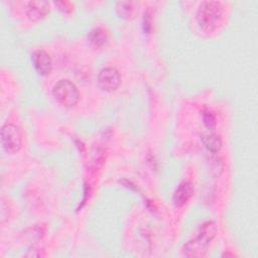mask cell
<instances>
[{"mask_svg": "<svg viewBox=\"0 0 258 258\" xmlns=\"http://www.w3.org/2000/svg\"><path fill=\"white\" fill-rule=\"evenodd\" d=\"M217 232L216 224L213 221L203 223L198 229L196 235L188 240L182 247V255L186 257H202L214 239Z\"/></svg>", "mask_w": 258, "mask_h": 258, "instance_id": "obj_1", "label": "cell"}, {"mask_svg": "<svg viewBox=\"0 0 258 258\" xmlns=\"http://www.w3.org/2000/svg\"><path fill=\"white\" fill-rule=\"evenodd\" d=\"M224 17V7L218 1H204L199 5L197 11V22L205 31L215 30Z\"/></svg>", "mask_w": 258, "mask_h": 258, "instance_id": "obj_2", "label": "cell"}, {"mask_svg": "<svg viewBox=\"0 0 258 258\" xmlns=\"http://www.w3.org/2000/svg\"><path fill=\"white\" fill-rule=\"evenodd\" d=\"M52 95L59 104L67 108H71L77 105L80 99L78 88L69 80L58 81L53 86Z\"/></svg>", "mask_w": 258, "mask_h": 258, "instance_id": "obj_3", "label": "cell"}, {"mask_svg": "<svg viewBox=\"0 0 258 258\" xmlns=\"http://www.w3.org/2000/svg\"><path fill=\"white\" fill-rule=\"evenodd\" d=\"M21 133L18 127L11 123H6L1 128V144L3 149L9 153L17 152L21 147Z\"/></svg>", "mask_w": 258, "mask_h": 258, "instance_id": "obj_4", "label": "cell"}, {"mask_svg": "<svg viewBox=\"0 0 258 258\" xmlns=\"http://www.w3.org/2000/svg\"><path fill=\"white\" fill-rule=\"evenodd\" d=\"M121 84V76L115 68H105L98 75V85L105 92H113L119 88Z\"/></svg>", "mask_w": 258, "mask_h": 258, "instance_id": "obj_5", "label": "cell"}, {"mask_svg": "<svg viewBox=\"0 0 258 258\" xmlns=\"http://www.w3.org/2000/svg\"><path fill=\"white\" fill-rule=\"evenodd\" d=\"M49 12V4L46 1H29L25 7V13L29 20L38 21Z\"/></svg>", "mask_w": 258, "mask_h": 258, "instance_id": "obj_6", "label": "cell"}, {"mask_svg": "<svg viewBox=\"0 0 258 258\" xmlns=\"http://www.w3.org/2000/svg\"><path fill=\"white\" fill-rule=\"evenodd\" d=\"M32 63L36 70V72L41 75L45 76L51 72L52 63L51 58L47 52L44 50H36L31 55Z\"/></svg>", "mask_w": 258, "mask_h": 258, "instance_id": "obj_7", "label": "cell"}, {"mask_svg": "<svg viewBox=\"0 0 258 258\" xmlns=\"http://www.w3.org/2000/svg\"><path fill=\"white\" fill-rule=\"evenodd\" d=\"M194 195V187L190 182L182 181L173 192L172 202L175 207H182Z\"/></svg>", "mask_w": 258, "mask_h": 258, "instance_id": "obj_8", "label": "cell"}, {"mask_svg": "<svg viewBox=\"0 0 258 258\" xmlns=\"http://www.w3.org/2000/svg\"><path fill=\"white\" fill-rule=\"evenodd\" d=\"M202 142L204 146L211 152H218L222 147V139L219 135L209 130L208 132L203 133Z\"/></svg>", "mask_w": 258, "mask_h": 258, "instance_id": "obj_9", "label": "cell"}, {"mask_svg": "<svg viewBox=\"0 0 258 258\" xmlns=\"http://www.w3.org/2000/svg\"><path fill=\"white\" fill-rule=\"evenodd\" d=\"M116 12L120 17L132 18L137 12V3L133 1H119L116 3Z\"/></svg>", "mask_w": 258, "mask_h": 258, "instance_id": "obj_10", "label": "cell"}, {"mask_svg": "<svg viewBox=\"0 0 258 258\" xmlns=\"http://www.w3.org/2000/svg\"><path fill=\"white\" fill-rule=\"evenodd\" d=\"M88 38L91 41V43H93L97 47L104 46L108 40L107 33L102 28H95L91 30L88 34Z\"/></svg>", "mask_w": 258, "mask_h": 258, "instance_id": "obj_11", "label": "cell"}, {"mask_svg": "<svg viewBox=\"0 0 258 258\" xmlns=\"http://www.w3.org/2000/svg\"><path fill=\"white\" fill-rule=\"evenodd\" d=\"M203 120H204V124L209 130H213L216 127V118L212 113L210 112L204 113Z\"/></svg>", "mask_w": 258, "mask_h": 258, "instance_id": "obj_12", "label": "cell"}, {"mask_svg": "<svg viewBox=\"0 0 258 258\" xmlns=\"http://www.w3.org/2000/svg\"><path fill=\"white\" fill-rule=\"evenodd\" d=\"M55 5L58 7V9L64 13H69L72 11V4L70 2H55Z\"/></svg>", "mask_w": 258, "mask_h": 258, "instance_id": "obj_13", "label": "cell"}]
</instances>
